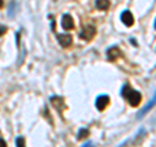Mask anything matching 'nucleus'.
Instances as JSON below:
<instances>
[{
	"label": "nucleus",
	"mask_w": 156,
	"mask_h": 147,
	"mask_svg": "<svg viewBox=\"0 0 156 147\" xmlns=\"http://www.w3.org/2000/svg\"><path fill=\"white\" fill-rule=\"evenodd\" d=\"M3 4H4V3H3V0H0V8L3 7Z\"/></svg>",
	"instance_id": "16"
},
{
	"label": "nucleus",
	"mask_w": 156,
	"mask_h": 147,
	"mask_svg": "<svg viewBox=\"0 0 156 147\" xmlns=\"http://www.w3.org/2000/svg\"><path fill=\"white\" fill-rule=\"evenodd\" d=\"M121 21L124 22V25L131 26L134 23V17L129 11H124L122 13H121Z\"/></svg>",
	"instance_id": "8"
},
{
	"label": "nucleus",
	"mask_w": 156,
	"mask_h": 147,
	"mask_svg": "<svg viewBox=\"0 0 156 147\" xmlns=\"http://www.w3.org/2000/svg\"><path fill=\"white\" fill-rule=\"evenodd\" d=\"M14 7H17V4H16V2H12L11 5H9V8H8V16L9 17H13L14 13H16V9H14Z\"/></svg>",
	"instance_id": "11"
},
{
	"label": "nucleus",
	"mask_w": 156,
	"mask_h": 147,
	"mask_svg": "<svg viewBox=\"0 0 156 147\" xmlns=\"http://www.w3.org/2000/svg\"><path fill=\"white\" fill-rule=\"evenodd\" d=\"M5 31H7V27H5V26H3V25H0V37H2Z\"/></svg>",
	"instance_id": "13"
},
{
	"label": "nucleus",
	"mask_w": 156,
	"mask_h": 147,
	"mask_svg": "<svg viewBox=\"0 0 156 147\" xmlns=\"http://www.w3.org/2000/svg\"><path fill=\"white\" fill-rule=\"evenodd\" d=\"M155 104H156V91H155V94H154V96L151 98V100L147 103V104H146L144 107L142 109L139 111V113H138V119H140V117H143L146 113H147V112L150 111V109H152L154 107H155Z\"/></svg>",
	"instance_id": "3"
},
{
	"label": "nucleus",
	"mask_w": 156,
	"mask_h": 147,
	"mask_svg": "<svg viewBox=\"0 0 156 147\" xmlns=\"http://www.w3.org/2000/svg\"><path fill=\"white\" fill-rule=\"evenodd\" d=\"M121 56V51H120V48L119 47H116V46H113V47H111L108 51H107V57H108V60L109 61H115V60H117Z\"/></svg>",
	"instance_id": "6"
},
{
	"label": "nucleus",
	"mask_w": 156,
	"mask_h": 147,
	"mask_svg": "<svg viewBox=\"0 0 156 147\" xmlns=\"http://www.w3.org/2000/svg\"><path fill=\"white\" fill-rule=\"evenodd\" d=\"M95 7L100 11H105L109 8V0H95Z\"/></svg>",
	"instance_id": "9"
},
{
	"label": "nucleus",
	"mask_w": 156,
	"mask_h": 147,
	"mask_svg": "<svg viewBox=\"0 0 156 147\" xmlns=\"http://www.w3.org/2000/svg\"><path fill=\"white\" fill-rule=\"evenodd\" d=\"M95 34H96V29L90 25V26H86L83 30L80 33V38L85 39V41H91V39L95 37Z\"/></svg>",
	"instance_id": "2"
},
{
	"label": "nucleus",
	"mask_w": 156,
	"mask_h": 147,
	"mask_svg": "<svg viewBox=\"0 0 156 147\" xmlns=\"http://www.w3.org/2000/svg\"><path fill=\"white\" fill-rule=\"evenodd\" d=\"M61 26L64 30H72L74 27V21H73V17L70 14H64L61 18Z\"/></svg>",
	"instance_id": "4"
},
{
	"label": "nucleus",
	"mask_w": 156,
	"mask_h": 147,
	"mask_svg": "<svg viewBox=\"0 0 156 147\" xmlns=\"http://www.w3.org/2000/svg\"><path fill=\"white\" fill-rule=\"evenodd\" d=\"M82 147H95V146H94V143H92V142H86V143L82 146Z\"/></svg>",
	"instance_id": "14"
},
{
	"label": "nucleus",
	"mask_w": 156,
	"mask_h": 147,
	"mask_svg": "<svg viewBox=\"0 0 156 147\" xmlns=\"http://www.w3.org/2000/svg\"><path fill=\"white\" fill-rule=\"evenodd\" d=\"M154 26H155V29H156V20H155V25H154Z\"/></svg>",
	"instance_id": "17"
},
{
	"label": "nucleus",
	"mask_w": 156,
	"mask_h": 147,
	"mask_svg": "<svg viewBox=\"0 0 156 147\" xmlns=\"http://www.w3.org/2000/svg\"><path fill=\"white\" fill-rule=\"evenodd\" d=\"M0 147H7V142L0 138Z\"/></svg>",
	"instance_id": "15"
},
{
	"label": "nucleus",
	"mask_w": 156,
	"mask_h": 147,
	"mask_svg": "<svg viewBox=\"0 0 156 147\" xmlns=\"http://www.w3.org/2000/svg\"><path fill=\"white\" fill-rule=\"evenodd\" d=\"M16 146L17 147H25V138H23V137H18L16 139Z\"/></svg>",
	"instance_id": "12"
},
{
	"label": "nucleus",
	"mask_w": 156,
	"mask_h": 147,
	"mask_svg": "<svg viewBox=\"0 0 156 147\" xmlns=\"http://www.w3.org/2000/svg\"><path fill=\"white\" fill-rule=\"evenodd\" d=\"M89 129H85V128H82V129H80V131H78V134H77V138L78 139H82V138H85V137H87L89 135Z\"/></svg>",
	"instance_id": "10"
},
{
	"label": "nucleus",
	"mask_w": 156,
	"mask_h": 147,
	"mask_svg": "<svg viewBox=\"0 0 156 147\" xmlns=\"http://www.w3.org/2000/svg\"><path fill=\"white\" fill-rule=\"evenodd\" d=\"M56 38L62 47H69L72 45V41H73L72 37L68 35V34H56Z\"/></svg>",
	"instance_id": "7"
},
{
	"label": "nucleus",
	"mask_w": 156,
	"mask_h": 147,
	"mask_svg": "<svg viewBox=\"0 0 156 147\" xmlns=\"http://www.w3.org/2000/svg\"><path fill=\"white\" fill-rule=\"evenodd\" d=\"M95 104H96V108H98V109H99V111H103L105 107L109 104V96H108V95H99V96L96 98Z\"/></svg>",
	"instance_id": "5"
},
{
	"label": "nucleus",
	"mask_w": 156,
	"mask_h": 147,
	"mask_svg": "<svg viewBox=\"0 0 156 147\" xmlns=\"http://www.w3.org/2000/svg\"><path fill=\"white\" fill-rule=\"evenodd\" d=\"M121 95H122L133 107L138 106L139 103H140V99H142V96H140V92H138V91L134 90V89H131L128 83H125V85L122 86V89H121Z\"/></svg>",
	"instance_id": "1"
}]
</instances>
